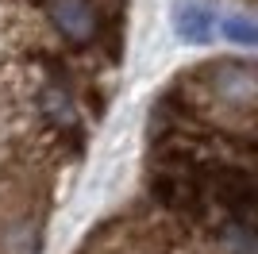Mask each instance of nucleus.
Instances as JSON below:
<instances>
[{
    "label": "nucleus",
    "instance_id": "nucleus-1",
    "mask_svg": "<svg viewBox=\"0 0 258 254\" xmlns=\"http://www.w3.org/2000/svg\"><path fill=\"white\" fill-rule=\"evenodd\" d=\"M123 0H46V27L62 50H97L108 31V8Z\"/></svg>",
    "mask_w": 258,
    "mask_h": 254
},
{
    "label": "nucleus",
    "instance_id": "nucleus-2",
    "mask_svg": "<svg viewBox=\"0 0 258 254\" xmlns=\"http://www.w3.org/2000/svg\"><path fill=\"white\" fill-rule=\"evenodd\" d=\"M173 31L189 46H208L216 39V12L208 0H177L173 4Z\"/></svg>",
    "mask_w": 258,
    "mask_h": 254
},
{
    "label": "nucleus",
    "instance_id": "nucleus-3",
    "mask_svg": "<svg viewBox=\"0 0 258 254\" xmlns=\"http://www.w3.org/2000/svg\"><path fill=\"white\" fill-rule=\"evenodd\" d=\"M216 27L227 35V42H239V46H254V42H258L254 20H250V16H243V12H227V16L216 23Z\"/></svg>",
    "mask_w": 258,
    "mask_h": 254
},
{
    "label": "nucleus",
    "instance_id": "nucleus-4",
    "mask_svg": "<svg viewBox=\"0 0 258 254\" xmlns=\"http://www.w3.org/2000/svg\"><path fill=\"white\" fill-rule=\"evenodd\" d=\"M12 4H20V8H43L46 0H12Z\"/></svg>",
    "mask_w": 258,
    "mask_h": 254
}]
</instances>
